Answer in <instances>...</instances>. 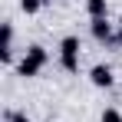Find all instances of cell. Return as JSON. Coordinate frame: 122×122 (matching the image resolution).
Returning <instances> with one entry per match:
<instances>
[{
	"label": "cell",
	"instance_id": "cell-1",
	"mask_svg": "<svg viewBox=\"0 0 122 122\" xmlns=\"http://www.w3.org/2000/svg\"><path fill=\"white\" fill-rule=\"evenodd\" d=\"M50 63V53H46V46H40V43H33V46H26V53H23V60L17 63V73L20 76H36L43 66Z\"/></svg>",
	"mask_w": 122,
	"mask_h": 122
},
{
	"label": "cell",
	"instance_id": "cell-2",
	"mask_svg": "<svg viewBox=\"0 0 122 122\" xmlns=\"http://www.w3.org/2000/svg\"><path fill=\"white\" fill-rule=\"evenodd\" d=\"M79 53H82L79 36H63L60 40V66L66 73H79Z\"/></svg>",
	"mask_w": 122,
	"mask_h": 122
},
{
	"label": "cell",
	"instance_id": "cell-3",
	"mask_svg": "<svg viewBox=\"0 0 122 122\" xmlns=\"http://www.w3.org/2000/svg\"><path fill=\"white\" fill-rule=\"evenodd\" d=\"M89 33L96 43H116V23H109V17H99V20H89Z\"/></svg>",
	"mask_w": 122,
	"mask_h": 122
},
{
	"label": "cell",
	"instance_id": "cell-4",
	"mask_svg": "<svg viewBox=\"0 0 122 122\" xmlns=\"http://www.w3.org/2000/svg\"><path fill=\"white\" fill-rule=\"evenodd\" d=\"M89 82H92L96 89H109V86L116 82V76H112V66H109V63H96V66L89 69Z\"/></svg>",
	"mask_w": 122,
	"mask_h": 122
},
{
	"label": "cell",
	"instance_id": "cell-5",
	"mask_svg": "<svg viewBox=\"0 0 122 122\" xmlns=\"http://www.w3.org/2000/svg\"><path fill=\"white\" fill-rule=\"evenodd\" d=\"M86 13H89V20L109 17V0H86Z\"/></svg>",
	"mask_w": 122,
	"mask_h": 122
},
{
	"label": "cell",
	"instance_id": "cell-6",
	"mask_svg": "<svg viewBox=\"0 0 122 122\" xmlns=\"http://www.w3.org/2000/svg\"><path fill=\"white\" fill-rule=\"evenodd\" d=\"M43 7H46V0H20V10L26 17H33V13H40Z\"/></svg>",
	"mask_w": 122,
	"mask_h": 122
},
{
	"label": "cell",
	"instance_id": "cell-7",
	"mask_svg": "<svg viewBox=\"0 0 122 122\" xmlns=\"http://www.w3.org/2000/svg\"><path fill=\"white\" fill-rule=\"evenodd\" d=\"M99 122H122V112H119V109H112V106H109V109H102Z\"/></svg>",
	"mask_w": 122,
	"mask_h": 122
},
{
	"label": "cell",
	"instance_id": "cell-8",
	"mask_svg": "<svg viewBox=\"0 0 122 122\" xmlns=\"http://www.w3.org/2000/svg\"><path fill=\"white\" fill-rule=\"evenodd\" d=\"M7 122H30V116H26V112H17V109H10V112H7Z\"/></svg>",
	"mask_w": 122,
	"mask_h": 122
},
{
	"label": "cell",
	"instance_id": "cell-9",
	"mask_svg": "<svg viewBox=\"0 0 122 122\" xmlns=\"http://www.w3.org/2000/svg\"><path fill=\"white\" fill-rule=\"evenodd\" d=\"M116 43H122V20H119V36H116Z\"/></svg>",
	"mask_w": 122,
	"mask_h": 122
},
{
	"label": "cell",
	"instance_id": "cell-10",
	"mask_svg": "<svg viewBox=\"0 0 122 122\" xmlns=\"http://www.w3.org/2000/svg\"><path fill=\"white\" fill-rule=\"evenodd\" d=\"M46 122H53V119H46Z\"/></svg>",
	"mask_w": 122,
	"mask_h": 122
},
{
	"label": "cell",
	"instance_id": "cell-11",
	"mask_svg": "<svg viewBox=\"0 0 122 122\" xmlns=\"http://www.w3.org/2000/svg\"><path fill=\"white\" fill-rule=\"evenodd\" d=\"M46 3H50V0H46Z\"/></svg>",
	"mask_w": 122,
	"mask_h": 122
}]
</instances>
